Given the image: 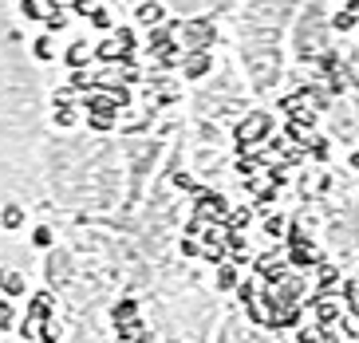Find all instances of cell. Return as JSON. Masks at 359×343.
Returning a JSON list of instances; mask_svg holds the SVG:
<instances>
[{
	"instance_id": "obj_39",
	"label": "cell",
	"mask_w": 359,
	"mask_h": 343,
	"mask_svg": "<svg viewBox=\"0 0 359 343\" xmlns=\"http://www.w3.org/2000/svg\"><path fill=\"white\" fill-rule=\"evenodd\" d=\"M158 343H178V339H158Z\"/></svg>"
},
{
	"instance_id": "obj_12",
	"label": "cell",
	"mask_w": 359,
	"mask_h": 343,
	"mask_svg": "<svg viewBox=\"0 0 359 343\" xmlns=\"http://www.w3.org/2000/svg\"><path fill=\"white\" fill-rule=\"evenodd\" d=\"M64 63H67V72H72V67H87V63H91V43L75 40L72 48L64 52Z\"/></svg>"
},
{
	"instance_id": "obj_26",
	"label": "cell",
	"mask_w": 359,
	"mask_h": 343,
	"mask_svg": "<svg viewBox=\"0 0 359 343\" xmlns=\"http://www.w3.org/2000/svg\"><path fill=\"white\" fill-rule=\"evenodd\" d=\"M20 16L24 20H43V0H20Z\"/></svg>"
},
{
	"instance_id": "obj_4",
	"label": "cell",
	"mask_w": 359,
	"mask_h": 343,
	"mask_svg": "<svg viewBox=\"0 0 359 343\" xmlns=\"http://www.w3.org/2000/svg\"><path fill=\"white\" fill-rule=\"evenodd\" d=\"M285 260H288V269H296V272H312L320 264V253L316 249H300V245H292V249L285 253Z\"/></svg>"
},
{
	"instance_id": "obj_28",
	"label": "cell",
	"mask_w": 359,
	"mask_h": 343,
	"mask_svg": "<svg viewBox=\"0 0 359 343\" xmlns=\"http://www.w3.org/2000/svg\"><path fill=\"white\" fill-rule=\"evenodd\" d=\"M52 229H48V225H36L32 229V245H36V249H52Z\"/></svg>"
},
{
	"instance_id": "obj_13",
	"label": "cell",
	"mask_w": 359,
	"mask_h": 343,
	"mask_svg": "<svg viewBox=\"0 0 359 343\" xmlns=\"http://www.w3.org/2000/svg\"><path fill=\"white\" fill-rule=\"evenodd\" d=\"M24 206H16V201H8V206H0V229H12V233H16V229H24Z\"/></svg>"
},
{
	"instance_id": "obj_7",
	"label": "cell",
	"mask_w": 359,
	"mask_h": 343,
	"mask_svg": "<svg viewBox=\"0 0 359 343\" xmlns=\"http://www.w3.org/2000/svg\"><path fill=\"white\" fill-rule=\"evenodd\" d=\"M91 60H95L99 67H107V63L118 60V43H115V36H111V32H107L99 43H91Z\"/></svg>"
},
{
	"instance_id": "obj_16",
	"label": "cell",
	"mask_w": 359,
	"mask_h": 343,
	"mask_svg": "<svg viewBox=\"0 0 359 343\" xmlns=\"http://www.w3.org/2000/svg\"><path fill=\"white\" fill-rule=\"evenodd\" d=\"M67 87H72V91H95V75L87 72V67H72V72H67Z\"/></svg>"
},
{
	"instance_id": "obj_22",
	"label": "cell",
	"mask_w": 359,
	"mask_h": 343,
	"mask_svg": "<svg viewBox=\"0 0 359 343\" xmlns=\"http://www.w3.org/2000/svg\"><path fill=\"white\" fill-rule=\"evenodd\" d=\"M233 292H237V304L245 308V304H253V300H257V292H261V281H237V288H233Z\"/></svg>"
},
{
	"instance_id": "obj_35",
	"label": "cell",
	"mask_w": 359,
	"mask_h": 343,
	"mask_svg": "<svg viewBox=\"0 0 359 343\" xmlns=\"http://www.w3.org/2000/svg\"><path fill=\"white\" fill-rule=\"evenodd\" d=\"M130 343H158V339H154V332H150V328H142V332H138Z\"/></svg>"
},
{
	"instance_id": "obj_29",
	"label": "cell",
	"mask_w": 359,
	"mask_h": 343,
	"mask_svg": "<svg viewBox=\"0 0 359 343\" xmlns=\"http://www.w3.org/2000/svg\"><path fill=\"white\" fill-rule=\"evenodd\" d=\"M316 339H320V328H316V323H300L292 343H316Z\"/></svg>"
},
{
	"instance_id": "obj_14",
	"label": "cell",
	"mask_w": 359,
	"mask_h": 343,
	"mask_svg": "<svg viewBox=\"0 0 359 343\" xmlns=\"http://www.w3.org/2000/svg\"><path fill=\"white\" fill-rule=\"evenodd\" d=\"M115 119H118V111H87V126H91L95 135L115 130Z\"/></svg>"
},
{
	"instance_id": "obj_2",
	"label": "cell",
	"mask_w": 359,
	"mask_h": 343,
	"mask_svg": "<svg viewBox=\"0 0 359 343\" xmlns=\"http://www.w3.org/2000/svg\"><path fill=\"white\" fill-rule=\"evenodd\" d=\"M52 312H55V292L52 288H40V292L28 296V312L24 316H32V320H52Z\"/></svg>"
},
{
	"instance_id": "obj_11",
	"label": "cell",
	"mask_w": 359,
	"mask_h": 343,
	"mask_svg": "<svg viewBox=\"0 0 359 343\" xmlns=\"http://www.w3.org/2000/svg\"><path fill=\"white\" fill-rule=\"evenodd\" d=\"M0 292H4L8 300H24V296H28V281H24L16 269H8V272H4V284H0Z\"/></svg>"
},
{
	"instance_id": "obj_27",
	"label": "cell",
	"mask_w": 359,
	"mask_h": 343,
	"mask_svg": "<svg viewBox=\"0 0 359 343\" xmlns=\"http://www.w3.org/2000/svg\"><path fill=\"white\" fill-rule=\"evenodd\" d=\"M36 328H40V320H32V316H24L20 328H16V335H20L24 343H36Z\"/></svg>"
},
{
	"instance_id": "obj_18",
	"label": "cell",
	"mask_w": 359,
	"mask_h": 343,
	"mask_svg": "<svg viewBox=\"0 0 359 343\" xmlns=\"http://www.w3.org/2000/svg\"><path fill=\"white\" fill-rule=\"evenodd\" d=\"M103 91L111 95V103H115L118 111H123V107H130V103H135V95H130V87H127V83H118V79H115V83H107Z\"/></svg>"
},
{
	"instance_id": "obj_37",
	"label": "cell",
	"mask_w": 359,
	"mask_h": 343,
	"mask_svg": "<svg viewBox=\"0 0 359 343\" xmlns=\"http://www.w3.org/2000/svg\"><path fill=\"white\" fill-rule=\"evenodd\" d=\"M351 166H355V170H359V150H355V154H351Z\"/></svg>"
},
{
	"instance_id": "obj_34",
	"label": "cell",
	"mask_w": 359,
	"mask_h": 343,
	"mask_svg": "<svg viewBox=\"0 0 359 343\" xmlns=\"http://www.w3.org/2000/svg\"><path fill=\"white\" fill-rule=\"evenodd\" d=\"M264 229H269V237H280V233H285V221H280V217H269V221H264Z\"/></svg>"
},
{
	"instance_id": "obj_20",
	"label": "cell",
	"mask_w": 359,
	"mask_h": 343,
	"mask_svg": "<svg viewBox=\"0 0 359 343\" xmlns=\"http://www.w3.org/2000/svg\"><path fill=\"white\" fill-rule=\"evenodd\" d=\"M0 332H16V300H0Z\"/></svg>"
},
{
	"instance_id": "obj_30",
	"label": "cell",
	"mask_w": 359,
	"mask_h": 343,
	"mask_svg": "<svg viewBox=\"0 0 359 343\" xmlns=\"http://www.w3.org/2000/svg\"><path fill=\"white\" fill-rule=\"evenodd\" d=\"M336 328H339V335H344L348 343H355V339H359V332H355V320H351V316H339V320H336Z\"/></svg>"
},
{
	"instance_id": "obj_19",
	"label": "cell",
	"mask_w": 359,
	"mask_h": 343,
	"mask_svg": "<svg viewBox=\"0 0 359 343\" xmlns=\"http://www.w3.org/2000/svg\"><path fill=\"white\" fill-rule=\"evenodd\" d=\"M60 339H64L60 323H55V320H40V328H36V343H60Z\"/></svg>"
},
{
	"instance_id": "obj_38",
	"label": "cell",
	"mask_w": 359,
	"mask_h": 343,
	"mask_svg": "<svg viewBox=\"0 0 359 343\" xmlns=\"http://www.w3.org/2000/svg\"><path fill=\"white\" fill-rule=\"evenodd\" d=\"M4 272H8V269H4V264H0V284H4Z\"/></svg>"
},
{
	"instance_id": "obj_32",
	"label": "cell",
	"mask_w": 359,
	"mask_h": 343,
	"mask_svg": "<svg viewBox=\"0 0 359 343\" xmlns=\"http://www.w3.org/2000/svg\"><path fill=\"white\" fill-rule=\"evenodd\" d=\"M245 316H249V323H257V328H264V320H269V316H264V308L261 304H245Z\"/></svg>"
},
{
	"instance_id": "obj_15",
	"label": "cell",
	"mask_w": 359,
	"mask_h": 343,
	"mask_svg": "<svg viewBox=\"0 0 359 343\" xmlns=\"http://www.w3.org/2000/svg\"><path fill=\"white\" fill-rule=\"evenodd\" d=\"M237 281H241L237 264H233V260H222V264H217V292H233Z\"/></svg>"
},
{
	"instance_id": "obj_21",
	"label": "cell",
	"mask_w": 359,
	"mask_h": 343,
	"mask_svg": "<svg viewBox=\"0 0 359 343\" xmlns=\"http://www.w3.org/2000/svg\"><path fill=\"white\" fill-rule=\"evenodd\" d=\"M142 328H147V320H142V316H135V320L118 323V328H115V335H118V343H130L138 332H142Z\"/></svg>"
},
{
	"instance_id": "obj_9",
	"label": "cell",
	"mask_w": 359,
	"mask_h": 343,
	"mask_svg": "<svg viewBox=\"0 0 359 343\" xmlns=\"http://www.w3.org/2000/svg\"><path fill=\"white\" fill-rule=\"evenodd\" d=\"M52 123L64 126V130L79 126V103H52Z\"/></svg>"
},
{
	"instance_id": "obj_10",
	"label": "cell",
	"mask_w": 359,
	"mask_h": 343,
	"mask_svg": "<svg viewBox=\"0 0 359 343\" xmlns=\"http://www.w3.org/2000/svg\"><path fill=\"white\" fill-rule=\"evenodd\" d=\"M339 300H344V316L359 320V284L355 281H339Z\"/></svg>"
},
{
	"instance_id": "obj_1",
	"label": "cell",
	"mask_w": 359,
	"mask_h": 343,
	"mask_svg": "<svg viewBox=\"0 0 359 343\" xmlns=\"http://www.w3.org/2000/svg\"><path fill=\"white\" fill-rule=\"evenodd\" d=\"M269 130H273V119H269L264 111H253L245 123H237V130H233V138H237V154H249V146L264 142Z\"/></svg>"
},
{
	"instance_id": "obj_40",
	"label": "cell",
	"mask_w": 359,
	"mask_h": 343,
	"mask_svg": "<svg viewBox=\"0 0 359 343\" xmlns=\"http://www.w3.org/2000/svg\"><path fill=\"white\" fill-rule=\"evenodd\" d=\"M344 343H348V339H344Z\"/></svg>"
},
{
	"instance_id": "obj_33",
	"label": "cell",
	"mask_w": 359,
	"mask_h": 343,
	"mask_svg": "<svg viewBox=\"0 0 359 343\" xmlns=\"http://www.w3.org/2000/svg\"><path fill=\"white\" fill-rule=\"evenodd\" d=\"M182 257H201V241L198 237H182Z\"/></svg>"
},
{
	"instance_id": "obj_6",
	"label": "cell",
	"mask_w": 359,
	"mask_h": 343,
	"mask_svg": "<svg viewBox=\"0 0 359 343\" xmlns=\"http://www.w3.org/2000/svg\"><path fill=\"white\" fill-rule=\"evenodd\" d=\"M182 72H186V79L210 75V52H186L182 55Z\"/></svg>"
},
{
	"instance_id": "obj_36",
	"label": "cell",
	"mask_w": 359,
	"mask_h": 343,
	"mask_svg": "<svg viewBox=\"0 0 359 343\" xmlns=\"http://www.w3.org/2000/svg\"><path fill=\"white\" fill-rule=\"evenodd\" d=\"M348 8H351V12H355V16H359V0H348Z\"/></svg>"
},
{
	"instance_id": "obj_31",
	"label": "cell",
	"mask_w": 359,
	"mask_h": 343,
	"mask_svg": "<svg viewBox=\"0 0 359 343\" xmlns=\"http://www.w3.org/2000/svg\"><path fill=\"white\" fill-rule=\"evenodd\" d=\"M95 4H99V0H64V8L72 12V16H87Z\"/></svg>"
},
{
	"instance_id": "obj_17",
	"label": "cell",
	"mask_w": 359,
	"mask_h": 343,
	"mask_svg": "<svg viewBox=\"0 0 359 343\" xmlns=\"http://www.w3.org/2000/svg\"><path fill=\"white\" fill-rule=\"evenodd\" d=\"M43 24H48V36H55V32H67V24H72V12H67V8H48V12H43Z\"/></svg>"
},
{
	"instance_id": "obj_25",
	"label": "cell",
	"mask_w": 359,
	"mask_h": 343,
	"mask_svg": "<svg viewBox=\"0 0 359 343\" xmlns=\"http://www.w3.org/2000/svg\"><path fill=\"white\" fill-rule=\"evenodd\" d=\"M355 24H359V16L351 8H344V12H336V16H332V28H336V32H351Z\"/></svg>"
},
{
	"instance_id": "obj_3",
	"label": "cell",
	"mask_w": 359,
	"mask_h": 343,
	"mask_svg": "<svg viewBox=\"0 0 359 343\" xmlns=\"http://www.w3.org/2000/svg\"><path fill=\"white\" fill-rule=\"evenodd\" d=\"M312 272H316V292H324V296H339V269L336 264H327V260L320 257V264Z\"/></svg>"
},
{
	"instance_id": "obj_24",
	"label": "cell",
	"mask_w": 359,
	"mask_h": 343,
	"mask_svg": "<svg viewBox=\"0 0 359 343\" xmlns=\"http://www.w3.org/2000/svg\"><path fill=\"white\" fill-rule=\"evenodd\" d=\"M87 20L95 24V28H99V32H111V28H115V20H111V12H107V8H103V4H95V8L87 12Z\"/></svg>"
},
{
	"instance_id": "obj_8",
	"label": "cell",
	"mask_w": 359,
	"mask_h": 343,
	"mask_svg": "<svg viewBox=\"0 0 359 343\" xmlns=\"http://www.w3.org/2000/svg\"><path fill=\"white\" fill-rule=\"evenodd\" d=\"M135 316H142V308H138V300H130V296H123V300L111 304V328H118V323L135 320Z\"/></svg>"
},
{
	"instance_id": "obj_5",
	"label": "cell",
	"mask_w": 359,
	"mask_h": 343,
	"mask_svg": "<svg viewBox=\"0 0 359 343\" xmlns=\"http://www.w3.org/2000/svg\"><path fill=\"white\" fill-rule=\"evenodd\" d=\"M135 20L142 24V28H158V24L166 20V8H162L158 0H142L135 8Z\"/></svg>"
},
{
	"instance_id": "obj_23",
	"label": "cell",
	"mask_w": 359,
	"mask_h": 343,
	"mask_svg": "<svg viewBox=\"0 0 359 343\" xmlns=\"http://www.w3.org/2000/svg\"><path fill=\"white\" fill-rule=\"evenodd\" d=\"M32 55L40 63H52L55 60V48H52V36H36V43H32Z\"/></svg>"
}]
</instances>
